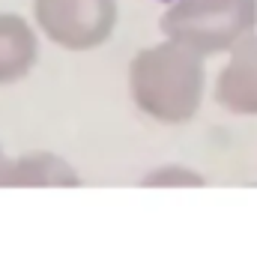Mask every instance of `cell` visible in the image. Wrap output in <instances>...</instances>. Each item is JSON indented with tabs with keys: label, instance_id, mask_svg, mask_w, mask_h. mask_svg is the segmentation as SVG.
Wrapping results in <instances>:
<instances>
[{
	"label": "cell",
	"instance_id": "cell-6",
	"mask_svg": "<svg viewBox=\"0 0 257 254\" xmlns=\"http://www.w3.org/2000/svg\"><path fill=\"white\" fill-rule=\"evenodd\" d=\"M9 186H81V177L75 174V168L54 156V153H27L18 156L12 162V180Z\"/></svg>",
	"mask_w": 257,
	"mask_h": 254
},
{
	"label": "cell",
	"instance_id": "cell-5",
	"mask_svg": "<svg viewBox=\"0 0 257 254\" xmlns=\"http://www.w3.org/2000/svg\"><path fill=\"white\" fill-rule=\"evenodd\" d=\"M39 45L21 15L0 12V84L21 81L36 63Z\"/></svg>",
	"mask_w": 257,
	"mask_h": 254
},
{
	"label": "cell",
	"instance_id": "cell-3",
	"mask_svg": "<svg viewBox=\"0 0 257 254\" xmlns=\"http://www.w3.org/2000/svg\"><path fill=\"white\" fill-rule=\"evenodd\" d=\"M42 33L69 51H90L111 39L117 24V0H36Z\"/></svg>",
	"mask_w": 257,
	"mask_h": 254
},
{
	"label": "cell",
	"instance_id": "cell-2",
	"mask_svg": "<svg viewBox=\"0 0 257 254\" xmlns=\"http://www.w3.org/2000/svg\"><path fill=\"white\" fill-rule=\"evenodd\" d=\"M165 39L192 45L194 51H233L257 27V0H177L159 21Z\"/></svg>",
	"mask_w": 257,
	"mask_h": 254
},
{
	"label": "cell",
	"instance_id": "cell-9",
	"mask_svg": "<svg viewBox=\"0 0 257 254\" xmlns=\"http://www.w3.org/2000/svg\"><path fill=\"white\" fill-rule=\"evenodd\" d=\"M162 3H177V0H162Z\"/></svg>",
	"mask_w": 257,
	"mask_h": 254
},
{
	"label": "cell",
	"instance_id": "cell-7",
	"mask_svg": "<svg viewBox=\"0 0 257 254\" xmlns=\"http://www.w3.org/2000/svg\"><path fill=\"white\" fill-rule=\"evenodd\" d=\"M144 186H203V177L186 168H162L144 177Z\"/></svg>",
	"mask_w": 257,
	"mask_h": 254
},
{
	"label": "cell",
	"instance_id": "cell-8",
	"mask_svg": "<svg viewBox=\"0 0 257 254\" xmlns=\"http://www.w3.org/2000/svg\"><path fill=\"white\" fill-rule=\"evenodd\" d=\"M12 162L15 159H6L3 150H0V186H9V180H12Z\"/></svg>",
	"mask_w": 257,
	"mask_h": 254
},
{
	"label": "cell",
	"instance_id": "cell-4",
	"mask_svg": "<svg viewBox=\"0 0 257 254\" xmlns=\"http://www.w3.org/2000/svg\"><path fill=\"white\" fill-rule=\"evenodd\" d=\"M215 102L224 105L230 114H251L257 117V36L242 39L230 60L221 69L215 84Z\"/></svg>",
	"mask_w": 257,
	"mask_h": 254
},
{
	"label": "cell",
	"instance_id": "cell-1",
	"mask_svg": "<svg viewBox=\"0 0 257 254\" xmlns=\"http://www.w3.org/2000/svg\"><path fill=\"white\" fill-rule=\"evenodd\" d=\"M128 87L147 117L168 126L189 123L203 99V54L177 39L144 48L132 60Z\"/></svg>",
	"mask_w": 257,
	"mask_h": 254
}]
</instances>
